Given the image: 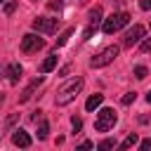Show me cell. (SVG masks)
Wrapping results in <instances>:
<instances>
[{
    "label": "cell",
    "instance_id": "6da1fadb",
    "mask_svg": "<svg viewBox=\"0 0 151 151\" xmlns=\"http://www.w3.org/2000/svg\"><path fill=\"white\" fill-rule=\"evenodd\" d=\"M80 90H83V78H73V80H68L66 85H61V87L57 90L54 104H57V106H66V104H71V101L78 97Z\"/></svg>",
    "mask_w": 151,
    "mask_h": 151
},
{
    "label": "cell",
    "instance_id": "7a4b0ae2",
    "mask_svg": "<svg viewBox=\"0 0 151 151\" xmlns=\"http://www.w3.org/2000/svg\"><path fill=\"white\" fill-rule=\"evenodd\" d=\"M127 21H130V14H127V12H116V14H111V17L101 24V31H104L106 35H113L116 31H120L123 26H127Z\"/></svg>",
    "mask_w": 151,
    "mask_h": 151
},
{
    "label": "cell",
    "instance_id": "3957f363",
    "mask_svg": "<svg viewBox=\"0 0 151 151\" xmlns=\"http://www.w3.org/2000/svg\"><path fill=\"white\" fill-rule=\"evenodd\" d=\"M118 45H109V47H104L99 54H94L92 59H90V66L92 68H101V66H106V64H111L116 57H118Z\"/></svg>",
    "mask_w": 151,
    "mask_h": 151
},
{
    "label": "cell",
    "instance_id": "277c9868",
    "mask_svg": "<svg viewBox=\"0 0 151 151\" xmlns=\"http://www.w3.org/2000/svg\"><path fill=\"white\" fill-rule=\"evenodd\" d=\"M116 125V111L113 109H101L97 113V120H94V130L97 132H106Z\"/></svg>",
    "mask_w": 151,
    "mask_h": 151
},
{
    "label": "cell",
    "instance_id": "5b68a950",
    "mask_svg": "<svg viewBox=\"0 0 151 151\" xmlns=\"http://www.w3.org/2000/svg\"><path fill=\"white\" fill-rule=\"evenodd\" d=\"M42 45H45V40H42L40 35H35V33H26V35L21 38V52H24V54H33V52H38Z\"/></svg>",
    "mask_w": 151,
    "mask_h": 151
},
{
    "label": "cell",
    "instance_id": "8992f818",
    "mask_svg": "<svg viewBox=\"0 0 151 151\" xmlns=\"http://www.w3.org/2000/svg\"><path fill=\"white\" fill-rule=\"evenodd\" d=\"M38 33H54L57 28H59V19H50V17H38V19H33V24H31Z\"/></svg>",
    "mask_w": 151,
    "mask_h": 151
},
{
    "label": "cell",
    "instance_id": "52a82bcc",
    "mask_svg": "<svg viewBox=\"0 0 151 151\" xmlns=\"http://www.w3.org/2000/svg\"><path fill=\"white\" fill-rule=\"evenodd\" d=\"M142 38H144V26L142 24H134L127 33H125V38H123V45L125 47H132V45H139L142 42Z\"/></svg>",
    "mask_w": 151,
    "mask_h": 151
},
{
    "label": "cell",
    "instance_id": "ba28073f",
    "mask_svg": "<svg viewBox=\"0 0 151 151\" xmlns=\"http://www.w3.org/2000/svg\"><path fill=\"white\" fill-rule=\"evenodd\" d=\"M12 144L19 146V149H28L31 146V134L26 130H14L12 132Z\"/></svg>",
    "mask_w": 151,
    "mask_h": 151
},
{
    "label": "cell",
    "instance_id": "9c48e42d",
    "mask_svg": "<svg viewBox=\"0 0 151 151\" xmlns=\"http://www.w3.org/2000/svg\"><path fill=\"white\" fill-rule=\"evenodd\" d=\"M134 144H137V134L132 132V134H127V137H125V139H123V142H120V144H118L113 151H130Z\"/></svg>",
    "mask_w": 151,
    "mask_h": 151
},
{
    "label": "cell",
    "instance_id": "30bf717a",
    "mask_svg": "<svg viewBox=\"0 0 151 151\" xmlns=\"http://www.w3.org/2000/svg\"><path fill=\"white\" fill-rule=\"evenodd\" d=\"M40 83H42V78H40V76H38V78H35V80H33V83H31V85H28V87H26V90H24V94H21V97H19V101H28V99H31V97H33V90H35V87H38V85H40Z\"/></svg>",
    "mask_w": 151,
    "mask_h": 151
},
{
    "label": "cell",
    "instance_id": "8fae6325",
    "mask_svg": "<svg viewBox=\"0 0 151 151\" xmlns=\"http://www.w3.org/2000/svg\"><path fill=\"white\" fill-rule=\"evenodd\" d=\"M7 78H9V83H17L21 78V66L19 64H9L7 66Z\"/></svg>",
    "mask_w": 151,
    "mask_h": 151
},
{
    "label": "cell",
    "instance_id": "7c38bea8",
    "mask_svg": "<svg viewBox=\"0 0 151 151\" xmlns=\"http://www.w3.org/2000/svg\"><path fill=\"white\" fill-rule=\"evenodd\" d=\"M87 19H90V26L97 28V24L101 21V7H92V9L87 12Z\"/></svg>",
    "mask_w": 151,
    "mask_h": 151
},
{
    "label": "cell",
    "instance_id": "4fadbf2b",
    "mask_svg": "<svg viewBox=\"0 0 151 151\" xmlns=\"http://www.w3.org/2000/svg\"><path fill=\"white\" fill-rule=\"evenodd\" d=\"M101 101H104V94H92V97L85 101V109H87V111H94L97 106H101Z\"/></svg>",
    "mask_w": 151,
    "mask_h": 151
},
{
    "label": "cell",
    "instance_id": "5bb4252c",
    "mask_svg": "<svg viewBox=\"0 0 151 151\" xmlns=\"http://www.w3.org/2000/svg\"><path fill=\"white\" fill-rule=\"evenodd\" d=\"M54 66H57V57L52 54V57H47V59H45V61L40 64V73H50V71H52Z\"/></svg>",
    "mask_w": 151,
    "mask_h": 151
},
{
    "label": "cell",
    "instance_id": "9a60e30c",
    "mask_svg": "<svg viewBox=\"0 0 151 151\" xmlns=\"http://www.w3.org/2000/svg\"><path fill=\"white\" fill-rule=\"evenodd\" d=\"M71 35H73V28H66V31H64V33H61V35L57 38V47H61V45H66Z\"/></svg>",
    "mask_w": 151,
    "mask_h": 151
},
{
    "label": "cell",
    "instance_id": "2e32d148",
    "mask_svg": "<svg viewBox=\"0 0 151 151\" xmlns=\"http://www.w3.org/2000/svg\"><path fill=\"white\" fill-rule=\"evenodd\" d=\"M47 132H50L47 120H40V125H38V139H47Z\"/></svg>",
    "mask_w": 151,
    "mask_h": 151
},
{
    "label": "cell",
    "instance_id": "e0dca14e",
    "mask_svg": "<svg viewBox=\"0 0 151 151\" xmlns=\"http://www.w3.org/2000/svg\"><path fill=\"white\" fill-rule=\"evenodd\" d=\"M97 149H99V151H113V149H116V142H113V139H101Z\"/></svg>",
    "mask_w": 151,
    "mask_h": 151
},
{
    "label": "cell",
    "instance_id": "ac0fdd59",
    "mask_svg": "<svg viewBox=\"0 0 151 151\" xmlns=\"http://www.w3.org/2000/svg\"><path fill=\"white\" fill-rule=\"evenodd\" d=\"M134 99H137V94H134V92H127V94H125V97L120 99V104H123V106H130V104H132Z\"/></svg>",
    "mask_w": 151,
    "mask_h": 151
},
{
    "label": "cell",
    "instance_id": "d6986e66",
    "mask_svg": "<svg viewBox=\"0 0 151 151\" xmlns=\"http://www.w3.org/2000/svg\"><path fill=\"white\" fill-rule=\"evenodd\" d=\"M146 73H149V71H146V66H137V68H134V78H139V80H144V78H146Z\"/></svg>",
    "mask_w": 151,
    "mask_h": 151
},
{
    "label": "cell",
    "instance_id": "ffe728a7",
    "mask_svg": "<svg viewBox=\"0 0 151 151\" xmlns=\"http://www.w3.org/2000/svg\"><path fill=\"white\" fill-rule=\"evenodd\" d=\"M139 52H151V38H144L139 42Z\"/></svg>",
    "mask_w": 151,
    "mask_h": 151
},
{
    "label": "cell",
    "instance_id": "44dd1931",
    "mask_svg": "<svg viewBox=\"0 0 151 151\" xmlns=\"http://www.w3.org/2000/svg\"><path fill=\"white\" fill-rule=\"evenodd\" d=\"M71 125H73V132H80V127H83V120L73 116V118H71Z\"/></svg>",
    "mask_w": 151,
    "mask_h": 151
},
{
    "label": "cell",
    "instance_id": "7402d4cb",
    "mask_svg": "<svg viewBox=\"0 0 151 151\" xmlns=\"http://www.w3.org/2000/svg\"><path fill=\"white\" fill-rule=\"evenodd\" d=\"M139 151H151V139H142L139 142Z\"/></svg>",
    "mask_w": 151,
    "mask_h": 151
},
{
    "label": "cell",
    "instance_id": "603a6c76",
    "mask_svg": "<svg viewBox=\"0 0 151 151\" xmlns=\"http://www.w3.org/2000/svg\"><path fill=\"white\" fill-rule=\"evenodd\" d=\"M90 149H92V142H80L76 146V151H90Z\"/></svg>",
    "mask_w": 151,
    "mask_h": 151
},
{
    "label": "cell",
    "instance_id": "cb8c5ba5",
    "mask_svg": "<svg viewBox=\"0 0 151 151\" xmlns=\"http://www.w3.org/2000/svg\"><path fill=\"white\" fill-rule=\"evenodd\" d=\"M14 9H17V2H7L5 5V14H12Z\"/></svg>",
    "mask_w": 151,
    "mask_h": 151
},
{
    "label": "cell",
    "instance_id": "d4e9b609",
    "mask_svg": "<svg viewBox=\"0 0 151 151\" xmlns=\"http://www.w3.org/2000/svg\"><path fill=\"white\" fill-rule=\"evenodd\" d=\"M92 33H94V26H87V28H85V33H83V38L87 40V38H92Z\"/></svg>",
    "mask_w": 151,
    "mask_h": 151
},
{
    "label": "cell",
    "instance_id": "484cf974",
    "mask_svg": "<svg viewBox=\"0 0 151 151\" xmlns=\"http://www.w3.org/2000/svg\"><path fill=\"white\" fill-rule=\"evenodd\" d=\"M139 7L142 9H151V0H139Z\"/></svg>",
    "mask_w": 151,
    "mask_h": 151
},
{
    "label": "cell",
    "instance_id": "4316f807",
    "mask_svg": "<svg viewBox=\"0 0 151 151\" xmlns=\"http://www.w3.org/2000/svg\"><path fill=\"white\" fill-rule=\"evenodd\" d=\"M47 7H50V9H57V12H59V9H61V2H59V0H57V2H50V5H47Z\"/></svg>",
    "mask_w": 151,
    "mask_h": 151
},
{
    "label": "cell",
    "instance_id": "83f0119b",
    "mask_svg": "<svg viewBox=\"0 0 151 151\" xmlns=\"http://www.w3.org/2000/svg\"><path fill=\"white\" fill-rule=\"evenodd\" d=\"M146 101H149V104H151V92H149V94H146Z\"/></svg>",
    "mask_w": 151,
    "mask_h": 151
},
{
    "label": "cell",
    "instance_id": "f1b7e54d",
    "mask_svg": "<svg viewBox=\"0 0 151 151\" xmlns=\"http://www.w3.org/2000/svg\"><path fill=\"white\" fill-rule=\"evenodd\" d=\"M0 104H2V97H0Z\"/></svg>",
    "mask_w": 151,
    "mask_h": 151
},
{
    "label": "cell",
    "instance_id": "f546056e",
    "mask_svg": "<svg viewBox=\"0 0 151 151\" xmlns=\"http://www.w3.org/2000/svg\"><path fill=\"white\" fill-rule=\"evenodd\" d=\"M0 2H5V0H0Z\"/></svg>",
    "mask_w": 151,
    "mask_h": 151
}]
</instances>
